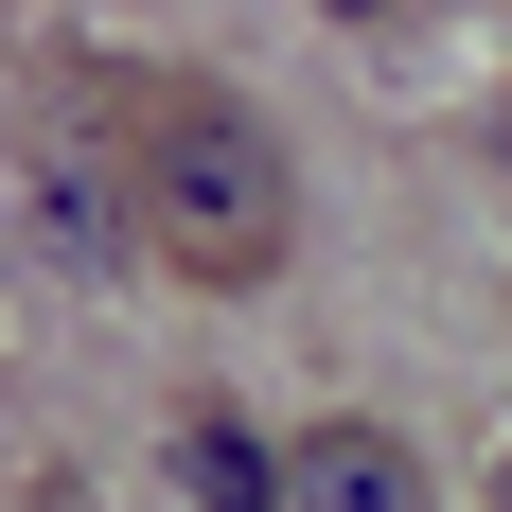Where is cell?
<instances>
[{"mask_svg": "<svg viewBox=\"0 0 512 512\" xmlns=\"http://www.w3.org/2000/svg\"><path fill=\"white\" fill-rule=\"evenodd\" d=\"M89 124H106V195H124V230H142L177 283L248 301V283L301 265V159H283V124H265L248 89L89 53Z\"/></svg>", "mask_w": 512, "mask_h": 512, "instance_id": "1", "label": "cell"}, {"mask_svg": "<svg viewBox=\"0 0 512 512\" xmlns=\"http://www.w3.org/2000/svg\"><path fill=\"white\" fill-rule=\"evenodd\" d=\"M283 495H301V512H442V477H424V442H407V424L318 407L301 442H283Z\"/></svg>", "mask_w": 512, "mask_h": 512, "instance_id": "2", "label": "cell"}, {"mask_svg": "<svg viewBox=\"0 0 512 512\" xmlns=\"http://www.w3.org/2000/svg\"><path fill=\"white\" fill-rule=\"evenodd\" d=\"M159 460H177V495H195V512H301V495H283V460H265V442L212 407V389L177 407V442H159Z\"/></svg>", "mask_w": 512, "mask_h": 512, "instance_id": "3", "label": "cell"}, {"mask_svg": "<svg viewBox=\"0 0 512 512\" xmlns=\"http://www.w3.org/2000/svg\"><path fill=\"white\" fill-rule=\"evenodd\" d=\"M495 512H512V442H495Z\"/></svg>", "mask_w": 512, "mask_h": 512, "instance_id": "4", "label": "cell"}]
</instances>
